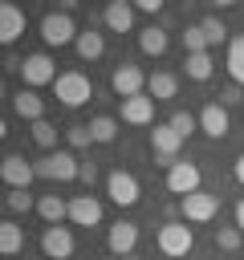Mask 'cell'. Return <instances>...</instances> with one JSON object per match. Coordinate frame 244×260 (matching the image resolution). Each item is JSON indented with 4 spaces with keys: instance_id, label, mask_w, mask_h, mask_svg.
I'll return each instance as SVG.
<instances>
[{
    "instance_id": "cell-1",
    "label": "cell",
    "mask_w": 244,
    "mask_h": 260,
    "mask_svg": "<svg viewBox=\"0 0 244 260\" xmlns=\"http://www.w3.org/2000/svg\"><path fill=\"white\" fill-rule=\"evenodd\" d=\"M16 69H20V81H24L28 89H41V85H53V81L61 77L49 53H28L24 61H16Z\"/></svg>"
},
{
    "instance_id": "cell-2",
    "label": "cell",
    "mask_w": 244,
    "mask_h": 260,
    "mask_svg": "<svg viewBox=\"0 0 244 260\" xmlns=\"http://www.w3.org/2000/svg\"><path fill=\"white\" fill-rule=\"evenodd\" d=\"M53 89H57V102H61V106H69V110H77V106H85V102L94 98L89 77H85V73H77V69L61 73V77L53 81Z\"/></svg>"
},
{
    "instance_id": "cell-3",
    "label": "cell",
    "mask_w": 244,
    "mask_h": 260,
    "mask_svg": "<svg viewBox=\"0 0 244 260\" xmlns=\"http://www.w3.org/2000/svg\"><path fill=\"white\" fill-rule=\"evenodd\" d=\"M41 41L49 49H61V45H73L77 41V24L69 12H45L41 16Z\"/></svg>"
},
{
    "instance_id": "cell-4",
    "label": "cell",
    "mask_w": 244,
    "mask_h": 260,
    "mask_svg": "<svg viewBox=\"0 0 244 260\" xmlns=\"http://www.w3.org/2000/svg\"><path fill=\"white\" fill-rule=\"evenodd\" d=\"M37 175L49 179V183H69V179L81 175V158H73L69 150H53V154H45L37 162Z\"/></svg>"
},
{
    "instance_id": "cell-5",
    "label": "cell",
    "mask_w": 244,
    "mask_h": 260,
    "mask_svg": "<svg viewBox=\"0 0 244 260\" xmlns=\"http://www.w3.org/2000/svg\"><path fill=\"white\" fill-rule=\"evenodd\" d=\"M179 211H183V223H211L216 211H220V195L211 191H191L179 199Z\"/></svg>"
},
{
    "instance_id": "cell-6",
    "label": "cell",
    "mask_w": 244,
    "mask_h": 260,
    "mask_svg": "<svg viewBox=\"0 0 244 260\" xmlns=\"http://www.w3.org/2000/svg\"><path fill=\"white\" fill-rule=\"evenodd\" d=\"M155 244H159V252H163V256L179 260V256H187V252L195 248V236H191V228H187V223H163V228H159V236H155Z\"/></svg>"
},
{
    "instance_id": "cell-7",
    "label": "cell",
    "mask_w": 244,
    "mask_h": 260,
    "mask_svg": "<svg viewBox=\"0 0 244 260\" xmlns=\"http://www.w3.org/2000/svg\"><path fill=\"white\" fill-rule=\"evenodd\" d=\"M106 195H110V203H118V207H134V203L142 199L138 179H134L130 171H122V167L106 175Z\"/></svg>"
},
{
    "instance_id": "cell-8",
    "label": "cell",
    "mask_w": 244,
    "mask_h": 260,
    "mask_svg": "<svg viewBox=\"0 0 244 260\" xmlns=\"http://www.w3.org/2000/svg\"><path fill=\"white\" fill-rule=\"evenodd\" d=\"M0 179H4L8 191H28V183L37 179V167H33L24 154H4V162H0Z\"/></svg>"
},
{
    "instance_id": "cell-9",
    "label": "cell",
    "mask_w": 244,
    "mask_h": 260,
    "mask_svg": "<svg viewBox=\"0 0 244 260\" xmlns=\"http://www.w3.org/2000/svg\"><path fill=\"white\" fill-rule=\"evenodd\" d=\"M110 89L118 93V102H126V98H138V93L146 89V73H142L138 65H118V69L110 73Z\"/></svg>"
},
{
    "instance_id": "cell-10",
    "label": "cell",
    "mask_w": 244,
    "mask_h": 260,
    "mask_svg": "<svg viewBox=\"0 0 244 260\" xmlns=\"http://www.w3.org/2000/svg\"><path fill=\"white\" fill-rule=\"evenodd\" d=\"M150 150H155V158H163L167 167H175V154L183 150V138L171 130V122H155L150 126Z\"/></svg>"
},
{
    "instance_id": "cell-11",
    "label": "cell",
    "mask_w": 244,
    "mask_h": 260,
    "mask_svg": "<svg viewBox=\"0 0 244 260\" xmlns=\"http://www.w3.org/2000/svg\"><path fill=\"white\" fill-rule=\"evenodd\" d=\"M118 114L126 126H155V98L150 93L126 98V102H118Z\"/></svg>"
},
{
    "instance_id": "cell-12",
    "label": "cell",
    "mask_w": 244,
    "mask_h": 260,
    "mask_svg": "<svg viewBox=\"0 0 244 260\" xmlns=\"http://www.w3.org/2000/svg\"><path fill=\"white\" fill-rule=\"evenodd\" d=\"M41 252H45L49 260H69V256H73V232L61 228V223L45 228V236H41Z\"/></svg>"
},
{
    "instance_id": "cell-13",
    "label": "cell",
    "mask_w": 244,
    "mask_h": 260,
    "mask_svg": "<svg viewBox=\"0 0 244 260\" xmlns=\"http://www.w3.org/2000/svg\"><path fill=\"white\" fill-rule=\"evenodd\" d=\"M167 191H175L179 199L191 195V191H199V167H195V162H175V167H167Z\"/></svg>"
},
{
    "instance_id": "cell-14",
    "label": "cell",
    "mask_w": 244,
    "mask_h": 260,
    "mask_svg": "<svg viewBox=\"0 0 244 260\" xmlns=\"http://www.w3.org/2000/svg\"><path fill=\"white\" fill-rule=\"evenodd\" d=\"M69 223H77V228H98L102 223V203L85 191V195H73L69 199Z\"/></svg>"
},
{
    "instance_id": "cell-15",
    "label": "cell",
    "mask_w": 244,
    "mask_h": 260,
    "mask_svg": "<svg viewBox=\"0 0 244 260\" xmlns=\"http://www.w3.org/2000/svg\"><path fill=\"white\" fill-rule=\"evenodd\" d=\"M134 244H138V223H130V219H118V223L106 232V248H110V256H130Z\"/></svg>"
},
{
    "instance_id": "cell-16",
    "label": "cell",
    "mask_w": 244,
    "mask_h": 260,
    "mask_svg": "<svg viewBox=\"0 0 244 260\" xmlns=\"http://www.w3.org/2000/svg\"><path fill=\"white\" fill-rule=\"evenodd\" d=\"M228 126H232V118H228V106H220V102H207L203 110H199V130L207 134V138H224L228 134Z\"/></svg>"
},
{
    "instance_id": "cell-17",
    "label": "cell",
    "mask_w": 244,
    "mask_h": 260,
    "mask_svg": "<svg viewBox=\"0 0 244 260\" xmlns=\"http://www.w3.org/2000/svg\"><path fill=\"white\" fill-rule=\"evenodd\" d=\"M12 114L24 118V122H41L45 118V98L37 89H16L12 93Z\"/></svg>"
},
{
    "instance_id": "cell-18",
    "label": "cell",
    "mask_w": 244,
    "mask_h": 260,
    "mask_svg": "<svg viewBox=\"0 0 244 260\" xmlns=\"http://www.w3.org/2000/svg\"><path fill=\"white\" fill-rule=\"evenodd\" d=\"M20 32H24V8H16L12 0H4L0 4V41L12 45Z\"/></svg>"
},
{
    "instance_id": "cell-19",
    "label": "cell",
    "mask_w": 244,
    "mask_h": 260,
    "mask_svg": "<svg viewBox=\"0 0 244 260\" xmlns=\"http://www.w3.org/2000/svg\"><path fill=\"white\" fill-rule=\"evenodd\" d=\"M102 20H106L110 32H130V24H134V8H130L126 0H110L106 12H102Z\"/></svg>"
},
{
    "instance_id": "cell-20",
    "label": "cell",
    "mask_w": 244,
    "mask_h": 260,
    "mask_svg": "<svg viewBox=\"0 0 244 260\" xmlns=\"http://www.w3.org/2000/svg\"><path fill=\"white\" fill-rule=\"evenodd\" d=\"M146 93H150L155 102H171V98L179 93V77H175V73H163V69H155V73L146 77Z\"/></svg>"
},
{
    "instance_id": "cell-21",
    "label": "cell",
    "mask_w": 244,
    "mask_h": 260,
    "mask_svg": "<svg viewBox=\"0 0 244 260\" xmlns=\"http://www.w3.org/2000/svg\"><path fill=\"white\" fill-rule=\"evenodd\" d=\"M73 49H77V57H81V61H98V57L106 53V37H102L98 28H85V32H77Z\"/></svg>"
},
{
    "instance_id": "cell-22",
    "label": "cell",
    "mask_w": 244,
    "mask_h": 260,
    "mask_svg": "<svg viewBox=\"0 0 244 260\" xmlns=\"http://www.w3.org/2000/svg\"><path fill=\"white\" fill-rule=\"evenodd\" d=\"M37 215L53 228V223H61V219H69V203L61 199V195H41L37 199Z\"/></svg>"
},
{
    "instance_id": "cell-23",
    "label": "cell",
    "mask_w": 244,
    "mask_h": 260,
    "mask_svg": "<svg viewBox=\"0 0 244 260\" xmlns=\"http://www.w3.org/2000/svg\"><path fill=\"white\" fill-rule=\"evenodd\" d=\"M0 252H4V256L24 252V228H20L16 219H4V223H0Z\"/></svg>"
},
{
    "instance_id": "cell-24",
    "label": "cell",
    "mask_w": 244,
    "mask_h": 260,
    "mask_svg": "<svg viewBox=\"0 0 244 260\" xmlns=\"http://www.w3.org/2000/svg\"><path fill=\"white\" fill-rule=\"evenodd\" d=\"M138 49H142L146 57H163V53H167V32H163L159 24H146V28L138 32Z\"/></svg>"
},
{
    "instance_id": "cell-25",
    "label": "cell",
    "mask_w": 244,
    "mask_h": 260,
    "mask_svg": "<svg viewBox=\"0 0 244 260\" xmlns=\"http://www.w3.org/2000/svg\"><path fill=\"white\" fill-rule=\"evenodd\" d=\"M228 77H232V85H244V37H232L228 41Z\"/></svg>"
},
{
    "instance_id": "cell-26",
    "label": "cell",
    "mask_w": 244,
    "mask_h": 260,
    "mask_svg": "<svg viewBox=\"0 0 244 260\" xmlns=\"http://www.w3.org/2000/svg\"><path fill=\"white\" fill-rule=\"evenodd\" d=\"M4 211H8V219L28 215V211H37V199H33L28 191H8V195H4Z\"/></svg>"
},
{
    "instance_id": "cell-27",
    "label": "cell",
    "mask_w": 244,
    "mask_h": 260,
    "mask_svg": "<svg viewBox=\"0 0 244 260\" xmlns=\"http://www.w3.org/2000/svg\"><path fill=\"white\" fill-rule=\"evenodd\" d=\"M183 69H187L191 81H207V77H211V53H191V57L183 61Z\"/></svg>"
},
{
    "instance_id": "cell-28",
    "label": "cell",
    "mask_w": 244,
    "mask_h": 260,
    "mask_svg": "<svg viewBox=\"0 0 244 260\" xmlns=\"http://www.w3.org/2000/svg\"><path fill=\"white\" fill-rule=\"evenodd\" d=\"M89 134H94V142H114V138H118V118L98 114V118L89 122Z\"/></svg>"
},
{
    "instance_id": "cell-29",
    "label": "cell",
    "mask_w": 244,
    "mask_h": 260,
    "mask_svg": "<svg viewBox=\"0 0 244 260\" xmlns=\"http://www.w3.org/2000/svg\"><path fill=\"white\" fill-rule=\"evenodd\" d=\"M211 45H207V37H203V24H187L183 28V53L191 57V53H207Z\"/></svg>"
},
{
    "instance_id": "cell-30",
    "label": "cell",
    "mask_w": 244,
    "mask_h": 260,
    "mask_svg": "<svg viewBox=\"0 0 244 260\" xmlns=\"http://www.w3.org/2000/svg\"><path fill=\"white\" fill-rule=\"evenodd\" d=\"M33 142H37L41 150H53V146H57V126H53L49 118L33 122Z\"/></svg>"
},
{
    "instance_id": "cell-31",
    "label": "cell",
    "mask_w": 244,
    "mask_h": 260,
    "mask_svg": "<svg viewBox=\"0 0 244 260\" xmlns=\"http://www.w3.org/2000/svg\"><path fill=\"white\" fill-rule=\"evenodd\" d=\"M199 24H203V37H207V45H224V41H228V24H224L220 16H203Z\"/></svg>"
},
{
    "instance_id": "cell-32",
    "label": "cell",
    "mask_w": 244,
    "mask_h": 260,
    "mask_svg": "<svg viewBox=\"0 0 244 260\" xmlns=\"http://www.w3.org/2000/svg\"><path fill=\"white\" fill-rule=\"evenodd\" d=\"M171 130H175L179 138H187V134H195V130H199V118H195V114H187V110H175V114H171Z\"/></svg>"
},
{
    "instance_id": "cell-33",
    "label": "cell",
    "mask_w": 244,
    "mask_h": 260,
    "mask_svg": "<svg viewBox=\"0 0 244 260\" xmlns=\"http://www.w3.org/2000/svg\"><path fill=\"white\" fill-rule=\"evenodd\" d=\"M240 236H244L240 228H216V236H211V240H216V248H220V252H236V248H240Z\"/></svg>"
},
{
    "instance_id": "cell-34",
    "label": "cell",
    "mask_w": 244,
    "mask_h": 260,
    "mask_svg": "<svg viewBox=\"0 0 244 260\" xmlns=\"http://www.w3.org/2000/svg\"><path fill=\"white\" fill-rule=\"evenodd\" d=\"M65 138H69V146H73V150H85V146L94 142L89 126H69V130H65Z\"/></svg>"
},
{
    "instance_id": "cell-35",
    "label": "cell",
    "mask_w": 244,
    "mask_h": 260,
    "mask_svg": "<svg viewBox=\"0 0 244 260\" xmlns=\"http://www.w3.org/2000/svg\"><path fill=\"white\" fill-rule=\"evenodd\" d=\"M85 187H94L98 183V162H89V158H81V175H77Z\"/></svg>"
},
{
    "instance_id": "cell-36",
    "label": "cell",
    "mask_w": 244,
    "mask_h": 260,
    "mask_svg": "<svg viewBox=\"0 0 244 260\" xmlns=\"http://www.w3.org/2000/svg\"><path fill=\"white\" fill-rule=\"evenodd\" d=\"M236 102H240V85H228L224 89V106H236Z\"/></svg>"
},
{
    "instance_id": "cell-37",
    "label": "cell",
    "mask_w": 244,
    "mask_h": 260,
    "mask_svg": "<svg viewBox=\"0 0 244 260\" xmlns=\"http://www.w3.org/2000/svg\"><path fill=\"white\" fill-rule=\"evenodd\" d=\"M138 8H142V12H150V16H155V12H159V8H163V0H138Z\"/></svg>"
},
{
    "instance_id": "cell-38",
    "label": "cell",
    "mask_w": 244,
    "mask_h": 260,
    "mask_svg": "<svg viewBox=\"0 0 244 260\" xmlns=\"http://www.w3.org/2000/svg\"><path fill=\"white\" fill-rule=\"evenodd\" d=\"M232 175H236V183H244V154H236V162H232Z\"/></svg>"
},
{
    "instance_id": "cell-39",
    "label": "cell",
    "mask_w": 244,
    "mask_h": 260,
    "mask_svg": "<svg viewBox=\"0 0 244 260\" xmlns=\"http://www.w3.org/2000/svg\"><path fill=\"white\" fill-rule=\"evenodd\" d=\"M236 228H240V232H244V199H240V203H236Z\"/></svg>"
}]
</instances>
